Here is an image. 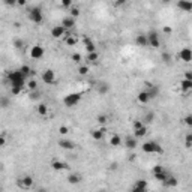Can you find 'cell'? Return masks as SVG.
Listing matches in <instances>:
<instances>
[{
    "mask_svg": "<svg viewBox=\"0 0 192 192\" xmlns=\"http://www.w3.org/2000/svg\"><path fill=\"white\" fill-rule=\"evenodd\" d=\"M147 180H144V179H138L137 182L134 183V186L131 188L129 192H147Z\"/></svg>",
    "mask_w": 192,
    "mask_h": 192,
    "instance_id": "cell-7",
    "label": "cell"
},
{
    "mask_svg": "<svg viewBox=\"0 0 192 192\" xmlns=\"http://www.w3.org/2000/svg\"><path fill=\"white\" fill-rule=\"evenodd\" d=\"M30 57L33 60H39L44 57V48L41 45H35V47L30 48Z\"/></svg>",
    "mask_w": 192,
    "mask_h": 192,
    "instance_id": "cell-12",
    "label": "cell"
},
{
    "mask_svg": "<svg viewBox=\"0 0 192 192\" xmlns=\"http://www.w3.org/2000/svg\"><path fill=\"white\" fill-rule=\"evenodd\" d=\"M96 192H108V191H105V189H99V191H96Z\"/></svg>",
    "mask_w": 192,
    "mask_h": 192,
    "instance_id": "cell-55",
    "label": "cell"
},
{
    "mask_svg": "<svg viewBox=\"0 0 192 192\" xmlns=\"http://www.w3.org/2000/svg\"><path fill=\"white\" fill-rule=\"evenodd\" d=\"M137 99H138V102L140 104H147L149 101H150V96H149V93H147V90L144 89V90H141V92L138 93Z\"/></svg>",
    "mask_w": 192,
    "mask_h": 192,
    "instance_id": "cell-21",
    "label": "cell"
},
{
    "mask_svg": "<svg viewBox=\"0 0 192 192\" xmlns=\"http://www.w3.org/2000/svg\"><path fill=\"white\" fill-rule=\"evenodd\" d=\"M21 90H23V89H20V87H11V92H12V95H14V96L20 95Z\"/></svg>",
    "mask_w": 192,
    "mask_h": 192,
    "instance_id": "cell-47",
    "label": "cell"
},
{
    "mask_svg": "<svg viewBox=\"0 0 192 192\" xmlns=\"http://www.w3.org/2000/svg\"><path fill=\"white\" fill-rule=\"evenodd\" d=\"M191 132H192V131H191Z\"/></svg>",
    "mask_w": 192,
    "mask_h": 192,
    "instance_id": "cell-56",
    "label": "cell"
},
{
    "mask_svg": "<svg viewBox=\"0 0 192 192\" xmlns=\"http://www.w3.org/2000/svg\"><path fill=\"white\" fill-rule=\"evenodd\" d=\"M59 132H60L62 135H66V134H69V128L68 126H60V128H59Z\"/></svg>",
    "mask_w": 192,
    "mask_h": 192,
    "instance_id": "cell-46",
    "label": "cell"
},
{
    "mask_svg": "<svg viewBox=\"0 0 192 192\" xmlns=\"http://www.w3.org/2000/svg\"><path fill=\"white\" fill-rule=\"evenodd\" d=\"M60 5H62L63 8H69V9H71V8L74 6V5H72V2H71V0H63L62 3H60Z\"/></svg>",
    "mask_w": 192,
    "mask_h": 192,
    "instance_id": "cell-45",
    "label": "cell"
},
{
    "mask_svg": "<svg viewBox=\"0 0 192 192\" xmlns=\"http://www.w3.org/2000/svg\"><path fill=\"white\" fill-rule=\"evenodd\" d=\"M69 12H71V17L72 18H77V17H80V9L77 6H72L71 9H69Z\"/></svg>",
    "mask_w": 192,
    "mask_h": 192,
    "instance_id": "cell-38",
    "label": "cell"
},
{
    "mask_svg": "<svg viewBox=\"0 0 192 192\" xmlns=\"http://www.w3.org/2000/svg\"><path fill=\"white\" fill-rule=\"evenodd\" d=\"M71 59H72V62L74 63H81V60H83V57H81L80 53H74V54L71 56Z\"/></svg>",
    "mask_w": 192,
    "mask_h": 192,
    "instance_id": "cell-40",
    "label": "cell"
},
{
    "mask_svg": "<svg viewBox=\"0 0 192 192\" xmlns=\"http://www.w3.org/2000/svg\"><path fill=\"white\" fill-rule=\"evenodd\" d=\"M36 113L42 117L47 116L48 114V105L47 104H39V105H36Z\"/></svg>",
    "mask_w": 192,
    "mask_h": 192,
    "instance_id": "cell-25",
    "label": "cell"
},
{
    "mask_svg": "<svg viewBox=\"0 0 192 192\" xmlns=\"http://www.w3.org/2000/svg\"><path fill=\"white\" fill-rule=\"evenodd\" d=\"M98 59H99L98 51H96V53H90V54H87V62H90V63H96L98 62Z\"/></svg>",
    "mask_w": 192,
    "mask_h": 192,
    "instance_id": "cell-33",
    "label": "cell"
},
{
    "mask_svg": "<svg viewBox=\"0 0 192 192\" xmlns=\"http://www.w3.org/2000/svg\"><path fill=\"white\" fill-rule=\"evenodd\" d=\"M183 123H185L186 126L192 128V114H186V116L183 117Z\"/></svg>",
    "mask_w": 192,
    "mask_h": 192,
    "instance_id": "cell-39",
    "label": "cell"
},
{
    "mask_svg": "<svg viewBox=\"0 0 192 192\" xmlns=\"http://www.w3.org/2000/svg\"><path fill=\"white\" fill-rule=\"evenodd\" d=\"M137 138L134 137H126V140H125V147L126 149H129V150H132V149H135L137 147Z\"/></svg>",
    "mask_w": 192,
    "mask_h": 192,
    "instance_id": "cell-23",
    "label": "cell"
},
{
    "mask_svg": "<svg viewBox=\"0 0 192 192\" xmlns=\"http://www.w3.org/2000/svg\"><path fill=\"white\" fill-rule=\"evenodd\" d=\"M146 90L150 96V99H155L159 95V87L156 84H152V83H146Z\"/></svg>",
    "mask_w": 192,
    "mask_h": 192,
    "instance_id": "cell-13",
    "label": "cell"
},
{
    "mask_svg": "<svg viewBox=\"0 0 192 192\" xmlns=\"http://www.w3.org/2000/svg\"><path fill=\"white\" fill-rule=\"evenodd\" d=\"M36 192H48V189H45V188H39Z\"/></svg>",
    "mask_w": 192,
    "mask_h": 192,
    "instance_id": "cell-54",
    "label": "cell"
},
{
    "mask_svg": "<svg viewBox=\"0 0 192 192\" xmlns=\"http://www.w3.org/2000/svg\"><path fill=\"white\" fill-rule=\"evenodd\" d=\"M59 147L65 149V150H74L75 149V143L71 141V140H59Z\"/></svg>",
    "mask_w": 192,
    "mask_h": 192,
    "instance_id": "cell-14",
    "label": "cell"
},
{
    "mask_svg": "<svg viewBox=\"0 0 192 192\" xmlns=\"http://www.w3.org/2000/svg\"><path fill=\"white\" fill-rule=\"evenodd\" d=\"M81 101V93H69L63 98V105L68 108H74Z\"/></svg>",
    "mask_w": 192,
    "mask_h": 192,
    "instance_id": "cell-3",
    "label": "cell"
},
{
    "mask_svg": "<svg viewBox=\"0 0 192 192\" xmlns=\"http://www.w3.org/2000/svg\"><path fill=\"white\" fill-rule=\"evenodd\" d=\"M107 134V128L104 126V128H101V129H93L92 131V138L93 140H96V141H99V140H102L104 135Z\"/></svg>",
    "mask_w": 192,
    "mask_h": 192,
    "instance_id": "cell-17",
    "label": "cell"
},
{
    "mask_svg": "<svg viewBox=\"0 0 192 192\" xmlns=\"http://www.w3.org/2000/svg\"><path fill=\"white\" fill-rule=\"evenodd\" d=\"M141 150H143L144 153H149V155H152V153L161 155V153L164 152V149H162V146H161L158 141H153V140H150V141H146V143L141 146Z\"/></svg>",
    "mask_w": 192,
    "mask_h": 192,
    "instance_id": "cell-2",
    "label": "cell"
},
{
    "mask_svg": "<svg viewBox=\"0 0 192 192\" xmlns=\"http://www.w3.org/2000/svg\"><path fill=\"white\" fill-rule=\"evenodd\" d=\"M177 8L179 9H182L183 12H192V2L180 0V2H177Z\"/></svg>",
    "mask_w": 192,
    "mask_h": 192,
    "instance_id": "cell-20",
    "label": "cell"
},
{
    "mask_svg": "<svg viewBox=\"0 0 192 192\" xmlns=\"http://www.w3.org/2000/svg\"><path fill=\"white\" fill-rule=\"evenodd\" d=\"M122 5H125L123 0H120V2H116V6H122Z\"/></svg>",
    "mask_w": 192,
    "mask_h": 192,
    "instance_id": "cell-53",
    "label": "cell"
},
{
    "mask_svg": "<svg viewBox=\"0 0 192 192\" xmlns=\"http://www.w3.org/2000/svg\"><path fill=\"white\" fill-rule=\"evenodd\" d=\"M15 3H17V2H15V0H5V5H9V6H11V5H12V6H14Z\"/></svg>",
    "mask_w": 192,
    "mask_h": 192,
    "instance_id": "cell-51",
    "label": "cell"
},
{
    "mask_svg": "<svg viewBox=\"0 0 192 192\" xmlns=\"http://www.w3.org/2000/svg\"><path fill=\"white\" fill-rule=\"evenodd\" d=\"M110 144L113 146V147H119L120 144H122V138H120V135H113V137L110 138Z\"/></svg>",
    "mask_w": 192,
    "mask_h": 192,
    "instance_id": "cell-31",
    "label": "cell"
},
{
    "mask_svg": "<svg viewBox=\"0 0 192 192\" xmlns=\"http://www.w3.org/2000/svg\"><path fill=\"white\" fill-rule=\"evenodd\" d=\"M162 185L165 186V188H176V186L179 185V179L176 177V176H173V174H170L168 176V179L165 180Z\"/></svg>",
    "mask_w": 192,
    "mask_h": 192,
    "instance_id": "cell-18",
    "label": "cell"
},
{
    "mask_svg": "<svg viewBox=\"0 0 192 192\" xmlns=\"http://www.w3.org/2000/svg\"><path fill=\"white\" fill-rule=\"evenodd\" d=\"M51 168L54 171H63V170H68L69 165L66 162H63V161H53L51 162Z\"/></svg>",
    "mask_w": 192,
    "mask_h": 192,
    "instance_id": "cell-15",
    "label": "cell"
},
{
    "mask_svg": "<svg viewBox=\"0 0 192 192\" xmlns=\"http://www.w3.org/2000/svg\"><path fill=\"white\" fill-rule=\"evenodd\" d=\"M29 18H30V21H33L35 24H41L42 21H44V15H42L41 8H38V6L32 8L29 11Z\"/></svg>",
    "mask_w": 192,
    "mask_h": 192,
    "instance_id": "cell-5",
    "label": "cell"
},
{
    "mask_svg": "<svg viewBox=\"0 0 192 192\" xmlns=\"http://www.w3.org/2000/svg\"><path fill=\"white\" fill-rule=\"evenodd\" d=\"M153 120H155V113H153V111H149V113H146V114H144L143 123L146 125V126H147V125H150Z\"/></svg>",
    "mask_w": 192,
    "mask_h": 192,
    "instance_id": "cell-27",
    "label": "cell"
},
{
    "mask_svg": "<svg viewBox=\"0 0 192 192\" xmlns=\"http://www.w3.org/2000/svg\"><path fill=\"white\" fill-rule=\"evenodd\" d=\"M62 26L66 30H71V29H74V26H75V18H72L71 15L69 17H65L62 20Z\"/></svg>",
    "mask_w": 192,
    "mask_h": 192,
    "instance_id": "cell-19",
    "label": "cell"
},
{
    "mask_svg": "<svg viewBox=\"0 0 192 192\" xmlns=\"http://www.w3.org/2000/svg\"><path fill=\"white\" fill-rule=\"evenodd\" d=\"M0 105H2V108H6L8 105H9V101H8L6 96H2V99H0Z\"/></svg>",
    "mask_w": 192,
    "mask_h": 192,
    "instance_id": "cell-43",
    "label": "cell"
},
{
    "mask_svg": "<svg viewBox=\"0 0 192 192\" xmlns=\"http://www.w3.org/2000/svg\"><path fill=\"white\" fill-rule=\"evenodd\" d=\"M8 80H9V83H11V87H20V89H24L26 78H24V75L20 72V69L8 72Z\"/></svg>",
    "mask_w": 192,
    "mask_h": 192,
    "instance_id": "cell-1",
    "label": "cell"
},
{
    "mask_svg": "<svg viewBox=\"0 0 192 192\" xmlns=\"http://www.w3.org/2000/svg\"><path fill=\"white\" fill-rule=\"evenodd\" d=\"M185 80H191L192 81V71H186L185 72Z\"/></svg>",
    "mask_w": 192,
    "mask_h": 192,
    "instance_id": "cell-48",
    "label": "cell"
},
{
    "mask_svg": "<svg viewBox=\"0 0 192 192\" xmlns=\"http://www.w3.org/2000/svg\"><path fill=\"white\" fill-rule=\"evenodd\" d=\"M39 98H41V93H39L38 90H36V92H30V99H32V101H35V99H39Z\"/></svg>",
    "mask_w": 192,
    "mask_h": 192,
    "instance_id": "cell-44",
    "label": "cell"
},
{
    "mask_svg": "<svg viewBox=\"0 0 192 192\" xmlns=\"http://www.w3.org/2000/svg\"><path fill=\"white\" fill-rule=\"evenodd\" d=\"M180 89L183 90V92H189L192 90V81L191 80H180Z\"/></svg>",
    "mask_w": 192,
    "mask_h": 192,
    "instance_id": "cell-26",
    "label": "cell"
},
{
    "mask_svg": "<svg viewBox=\"0 0 192 192\" xmlns=\"http://www.w3.org/2000/svg\"><path fill=\"white\" fill-rule=\"evenodd\" d=\"M110 84L108 83H105V81H102V83H99L98 84V93L99 95H105V93H108L110 92Z\"/></svg>",
    "mask_w": 192,
    "mask_h": 192,
    "instance_id": "cell-24",
    "label": "cell"
},
{
    "mask_svg": "<svg viewBox=\"0 0 192 192\" xmlns=\"http://www.w3.org/2000/svg\"><path fill=\"white\" fill-rule=\"evenodd\" d=\"M185 146H186V149H191V147H192V132L186 134V137H185Z\"/></svg>",
    "mask_w": 192,
    "mask_h": 192,
    "instance_id": "cell-34",
    "label": "cell"
},
{
    "mask_svg": "<svg viewBox=\"0 0 192 192\" xmlns=\"http://www.w3.org/2000/svg\"><path fill=\"white\" fill-rule=\"evenodd\" d=\"M27 87L32 90V92H36V90H38V81H36V80H30V81L27 83Z\"/></svg>",
    "mask_w": 192,
    "mask_h": 192,
    "instance_id": "cell-35",
    "label": "cell"
},
{
    "mask_svg": "<svg viewBox=\"0 0 192 192\" xmlns=\"http://www.w3.org/2000/svg\"><path fill=\"white\" fill-rule=\"evenodd\" d=\"M171 32H173L171 27H164V33L165 35H171Z\"/></svg>",
    "mask_w": 192,
    "mask_h": 192,
    "instance_id": "cell-50",
    "label": "cell"
},
{
    "mask_svg": "<svg viewBox=\"0 0 192 192\" xmlns=\"http://www.w3.org/2000/svg\"><path fill=\"white\" fill-rule=\"evenodd\" d=\"M152 173H153V177L156 179L158 182H161V183H164L165 180L168 179V176H170V173L165 171V168L162 165H155L153 170H152Z\"/></svg>",
    "mask_w": 192,
    "mask_h": 192,
    "instance_id": "cell-4",
    "label": "cell"
},
{
    "mask_svg": "<svg viewBox=\"0 0 192 192\" xmlns=\"http://www.w3.org/2000/svg\"><path fill=\"white\" fill-rule=\"evenodd\" d=\"M24 41H21V39H15L14 41V47L15 48H18V50H21V48H24Z\"/></svg>",
    "mask_w": 192,
    "mask_h": 192,
    "instance_id": "cell-41",
    "label": "cell"
},
{
    "mask_svg": "<svg viewBox=\"0 0 192 192\" xmlns=\"http://www.w3.org/2000/svg\"><path fill=\"white\" fill-rule=\"evenodd\" d=\"M20 72L24 75V78H27L29 75H32V74H33V71H32V68H30L29 65H23V66L20 68Z\"/></svg>",
    "mask_w": 192,
    "mask_h": 192,
    "instance_id": "cell-29",
    "label": "cell"
},
{
    "mask_svg": "<svg viewBox=\"0 0 192 192\" xmlns=\"http://www.w3.org/2000/svg\"><path fill=\"white\" fill-rule=\"evenodd\" d=\"M108 120H110V119H108L107 114H99V116L96 117V122H98L99 125H107L108 123Z\"/></svg>",
    "mask_w": 192,
    "mask_h": 192,
    "instance_id": "cell-32",
    "label": "cell"
},
{
    "mask_svg": "<svg viewBox=\"0 0 192 192\" xmlns=\"http://www.w3.org/2000/svg\"><path fill=\"white\" fill-rule=\"evenodd\" d=\"M78 74H80V75H87V74H89V66H87V65H81V66L78 68Z\"/></svg>",
    "mask_w": 192,
    "mask_h": 192,
    "instance_id": "cell-37",
    "label": "cell"
},
{
    "mask_svg": "<svg viewBox=\"0 0 192 192\" xmlns=\"http://www.w3.org/2000/svg\"><path fill=\"white\" fill-rule=\"evenodd\" d=\"M147 39H149V45L152 48H159L161 47V39H159V35L156 30H150L147 33Z\"/></svg>",
    "mask_w": 192,
    "mask_h": 192,
    "instance_id": "cell-6",
    "label": "cell"
},
{
    "mask_svg": "<svg viewBox=\"0 0 192 192\" xmlns=\"http://www.w3.org/2000/svg\"><path fill=\"white\" fill-rule=\"evenodd\" d=\"M18 186L21 189H30L33 186V177L32 176H23L18 179Z\"/></svg>",
    "mask_w": 192,
    "mask_h": 192,
    "instance_id": "cell-9",
    "label": "cell"
},
{
    "mask_svg": "<svg viewBox=\"0 0 192 192\" xmlns=\"http://www.w3.org/2000/svg\"><path fill=\"white\" fill-rule=\"evenodd\" d=\"M141 126H144L143 120H135V122L132 123V128H134V131H135V129H140Z\"/></svg>",
    "mask_w": 192,
    "mask_h": 192,
    "instance_id": "cell-42",
    "label": "cell"
},
{
    "mask_svg": "<svg viewBox=\"0 0 192 192\" xmlns=\"http://www.w3.org/2000/svg\"><path fill=\"white\" fill-rule=\"evenodd\" d=\"M17 3H18L20 6H26V0H18Z\"/></svg>",
    "mask_w": 192,
    "mask_h": 192,
    "instance_id": "cell-52",
    "label": "cell"
},
{
    "mask_svg": "<svg viewBox=\"0 0 192 192\" xmlns=\"http://www.w3.org/2000/svg\"><path fill=\"white\" fill-rule=\"evenodd\" d=\"M77 36H72V35H66L65 36V42H66V45H69V47H74L77 44Z\"/></svg>",
    "mask_w": 192,
    "mask_h": 192,
    "instance_id": "cell-30",
    "label": "cell"
},
{
    "mask_svg": "<svg viewBox=\"0 0 192 192\" xmlns=\"http://www.w3.org/2000/svg\"><path fill=\"white\" fill-rule=\"evenodd\" d=\"M51 36H53L54 39H60V38H65V36H66V29L63 27L62 24H59V26H54V27L51 29Z\"/></svg>",
    "mask_w": 192,
    "mask_h": 192,
    "instance_id": "cell-10",
    "label": "cell"
},
{
    "mask_svg": "<svg viewBox=\"0 0 192 192\" xmlns=\"http://www.w3.org/2000/svg\"><path fill=\"white\" fill-rule=\"evenodd\" d=\"M135 44L138 47H147L149 45V39H147V35L144 33H140L135 36Z\"/></svg>",
    "mask_w": 192,
    "mask_h": 192,
    "instance_id": "cell-16",
    "label": "cell"
},
{
    "mask_svg": "<svg viewBox=\"0 0 192 192\" xmlns=\"http://www.w3.org/2000/svg\"><path fill=\"white\" fill-rule=\"evenodd\" d=\"M161 59H162V62H164V63H171V54H170V53H167V51H164V53H162Z\"/></svg>",
    "mask_w": 192,
    "mask_h": 192,
    "instance_id": "cell-36",
    "label": "cell"
},
{
    "mask_svg": "<svg viewBox=\"0 0 192 192\" xmlns=\"http://www.w3.org/2000/svg\"><path fill=\"white\" fill-rule=\"evenodd\" d=\"M146 134H147V126H146V125H144V126H141L140 129L134 131V135H135V138H143Z\"/></svg>",
    "mask_w": 192,
    "mask_h": 192,
    "instance_id": "cell-28",
    "label": "cell"
},
{
    "mask_svg": "<svg viewBox=\"0 0 192 192\" xmlns=\"http://www.w3.org/2000/svg\"><path fill=\"white\" fill-rule=\"evenodd\" d=\"M179 59L182 60V62H185V63H189L192 62V50L191 48H182L180 51H179Z\"/></svg>",
    "mask_w": 192,
    "mask_h": 192,
    "instance_id": "cell-8",
    "label": "cell"
},
{
    "mask_svg": "<svg viewBox=\"0 0 192 192\" xmlns=\"http://www.w3.org/2000/svg\"><path fill=\"white\" fill-rule=\"evenodd\" d=\"M81 182V176L77 174V173H71L68 176V183L69 185H78Z\"/></svg>",
    "mask_w": 192,
    "mask_h": 192,
    "instance_id": "cell-22",
    "label": "cell"
},
{
    "mask_svg": "<svg viewBox=\"0 0 192 192\" xmlns=\"http://www.w3.org/2000/svg\"><path fill=\"white\" fill-rule=\"evenodd\" d=\"M42 81L45 83V84H54V81H56L54 71H51V69L44 71V72H42Z\"/></svg>",
    "mask_w": 192,
    "mask_h": 192,
    "instance_id": "cell-11",
    "label": "cell"
},
{
    "mask_svg": "<svg viewBox=\"0 0 192 192\" xmlns=\"http://www.w3.org/2000/svg\"><path fill=\"white\" fill-rule=\"evenodd\" d=\"M0 146L3 147V146H6V137H5V134L2 135V138H0Z\"/></svg>",
    "mask_w": 192,
    "mask_h": 192,
    "instance_id": "cell-49",
    "label": "cell"
}]
</instances>
